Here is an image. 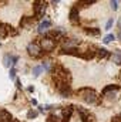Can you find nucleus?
Here are the masks:
<instances>
[{
  "mask_svg": "<svg viewBox=\"0 0 121 122\" xmlns=\"http://www.w3.org/2000/svg\"><path fill=\"white\" fill-rule=\"evenodd\" d=\"M46 3L44 1H36L34 3V13L37 16V19H41L44 16V11H46Z\"/></svg>",
  "mask_w": 121,
  "mask_h": 122,
  "instance_id": "obj_3",
  "label": "nucleus"
},
{
  "mask_svg": "<svg viewBox=\"0 0 121 122\" xmlns=\"http://www.w3.org/2000/svg\"><path fill=\"white\" fill-rule=\"evenodd\" d=\"M118 26H120V30H121V19L118 20Z\"/></svg>",
  "mask_w": 121,
  "mask_h": 122,
  "instance_id": "obj_26",
  "label": "nucleus"
},
{
  "mask_svg": "<svg viewBox=\"0 0 121 122\" xmlns=\"http://www.w3.org/2000/svg\"><path fill=\"white\" fill-rule=\"evenodd\" d=\"M11 30V27L10 26H7V24H3V23H0V38H3V37H6L7 36V33Z\"/></svg>",
  "mask_w": 121,
  "mask_h": 122,
  "instance_id": "obj_10",
  "label": "nucleus"
},
{
  "mask_svg": "<svg viewBox=\"0 0 121 122\" xmlns=\"http://www.w3.org/2000/svg\"><path fill=\"white\" fill-rule=\"evenodd\" d=\"M78 44H80V40H76V38H73V40H64V41H63L64 50H66V48H67V50L76 48V47H77Z\"/></svg>",
  "mask_w": 121,
  "mask_h": 122,
  "instance_id": "obj_6",
  "label": "nucleus"
},
{
  "mask_svg": "<svg viewBox=\"0 0 121 122\" xmlns=\"http://www.w3.org/2000/svg\"><path fill=\"white\" fill-rule=\"evenodd\" d=\"M49 122H50V121H49Z\"/></svg>",
  "mask_w": 121,
  "mask_h": 122,
  "instance_id": "obj_27",
  "label": "nucleus"
},
{
  "mask_svg": "<svg viewBox=\"0 0 121 122\" xmlns=\"http://www.w3.org/2000/svg\"><path fill=\"white\" fill-rule=\"evenodd\" d=\"M95 54H97L98 57H108V51H107L105 48H97V50H95Z\"/></svg>",
  "mask_w": 121,
  "mask_h": 122,
  "instance_id": "obj_11",
  "label": "nucleus"
},
{
  "mask_svg": "<svg viewBox=\"0 0 121 122\" xmlns=\"http://www.w3.org/2000/svg\"><path fill=\"white\" fill-rule=\"evenodd\" d=\"M14 77H16V70L11 67V70H10V78H11V80H14Z\"/></svg>",
  "mask_w": 121,
  "mask_h": 122,
  "instance_id": "obj_23",
  "label": "nucleus"
},
{
  "mask_svg": "<svg viewBox=\"0 0 121 122\" xmlns=\"http://www.w3.org/2000/svg\"><path fill=\"white\" fill-rule=\"evenodd\" d=\"M54 47H56V40L51 38V37H44V38L41 40V43H40L41 51H43V50H44V51H53Z\"/></svg>",
  "mask_w": 121,
  "mask_h": 122,
  "instance_id": "obj_2",
  "label": "nucleus"
},
{
  "mask_svg": "<svg viewBox=\"0 0 121 122\" xmlns=\"http://www.w3.org/2000/svg\"><path fill=\"white\" fill-rule=\"evenodd\" d=\"M51 26V21L49 20V19H46L44 21H41L40 23V26H38V33H49V27Z\"/></svg>",
  "mask_w": 121,
  "mask_h": 122,
  "instance_id": "obj_9",
  "label": "nucleus"
},
{
  "mask_svg": "<svg viewBox=\"0 0 121 122\" xmlns=\"http://www.w3.org/2000/svg\"><path fill=\"white\" fill-rule=\"evenodd\" d=\"M11 119H13L11 114L7 112V111L3 109V108H0V122H10Z\"/></svg>",
  "mask_w": 121,
  "mask_h": 122,
  "instance_id": "obj_8",
  "label": "nucleus"
},
{
  "mask_svg": "<svg viewBox=\"0 0 121 122\" xmlns=\"http://www.w3.org/2000/svg\"><path fill=\"white\" fill-rule=\"evenodd\" d=\"M78 94L81 95L84 102H88V104H95L97 102V94L93 91L91 88H88V87L87 88H80Z\"/></svg>",
  "mask_w": 121,
  "mask_h": 122,
  "instance_id": "obj_1",
  "label": "nucleus"
},
{
  "mask_svg": "<svg viewBox=\"0 0 121 122\" xmlns=\"http://www.w3.org/2000/svg\"><path fill=\"white\" fill-rule=\"evenodd\" d=\"M37 115H38V112H37V111H34V109H30V111L27 112V118H29V119H34Z\"/></svg>",
  "mask_w": 121,
  "mask_h": 122,
  "instance_id": "obj_16",
  "label": "nucleus"
},
{
  "mask_svg": "<svg viewBox=\"0 0 121 122\" xmlns=\"http://www.w3.org/2000/svg\"><path fill=\"white\" fill-rule=\"evenodd\" d=\"M113 40H116V36H114V34H108V36H105V37H104V40H103V41H104L105 44H108V43H111Z\"/></svg>",
  "mask_w": 121,
  "mask_h": 122,
  "instance_id": "obj_15",
  "label": "nucleus"
},
{
  "mask_svg": "<svg viewBox=\"0 0 121 122\" xmlns=\"http://www.w3.org/2000/svg\"><path fill=\"white\" fill-rule=\"evenodd\" d=\"M27 51H29V54L33 56V57H38L41 54V48H40V46L37 43H30L27 46Z\"/></svg>",
  "mask_w": 121,
  "mask_h": 122,
  "instance_id": "obj_4",
  "label": "nucleus"
},
{
  "mask_svg": "<svg viewBox=\"0 0 121 122\" xmlns=\"http://www.w3.org/2000/svg\"><path fill=\"white\" fill-rule=\"evenodd\" d=\"M113 61H114L116 64H121V54H120V53L113 54Z\"/></svg>",
  "mask_w": 121,
  "mask_h": 122,
  "instance_id": "obj_18",
  "label": "nucleus"
},
{
  "mask_svg": "<svg viewBox=\"0 0 121 122\" xmlns=\"http://www.w3.org/2000/svg\"><path fill=\"white\" fill-rule=\"evenodd\" d=\"M120 87L118 85H108V87H105L104 90H103V95H105V94H108L110 91H116V90H118Z\"/></svg>",
  "mask_w": 121,
  "mask_h": 122,
  "instance_id": "obj_12",
  "label": "nucleus"
},
{
  "mask_svg": "<svg viewBox=\"0 0 121 122\" xmlns=\"http://www.w3.org/2000/svg\"><path fill=\"white\" fill-rule=\"evenodd\" d=\"M86 33H88V34H93V36H97V34H100V30L98 29H86Z\"/></svg>",
  "mask_w": 121,
  "mask_h": 122,
  "instance_id": "obj_19",
  "label": "nucleus"
},
{
  "mask_svg": "<svg viewBox=\"0 0 121 122\" xmlns=\"http://www.w3.org/2000/svg\"><path fill=\"white\" fill-rule=\"evenodd\" d=\"M113 24H114V20H113V19H108V21H107V24H105V30H111Z\"/></svg>",
  "mask_w": 121,
  "mask_h": 122,
  "instance_id": "obj_20",
  "label": "nucleus"
},
{
  "mask_svg": "<svg viewBox=\"0 0 121 122\" xmlns=\"http://www.w3.org/2000/svg\"><path fill=\"white\" fill-rule=\"evenodd\" d=\"M41 68H46L47 71H50V70H51V65H50V61H44V62H43V65H41Z\"/></svg>",
  "mask_w": 121,
  "mask_h": 122,
  "instance_id": "obj_21",
  "label": "nucleus"
},
{
  "mask_svg": "<svg viewBox=\"0 0 121 122\" xmlns=\"http://www.w3.org/2000/svg\"><path fill=\"white\" fill-rule=\"evenodd\" d=\"M41 71H43L41 65H37V67H34V68H33V75H34V77H38V75L41 74Z\"/></svg>",
  "mask_w": 121,
  "mask_h": 122,
  "instance_id": "obj_14",
  "label": "nucleus"
},
{
  "mask_svg": "<svg viewBox=\"0 0 121 122\" xmlns=\"http://www.w3.org/2000/svg\"><path fill=\"white\" fill-rule=\"evenodd\" d=\"M11 58H13V57H11V56H9V54H7V56H4V58H3V64H4L6 67H10V65H11Z\"/></svg>",
  "mask_w": 121,
  "mask_h": 122,
  "instance_id": "obj_13",
  "label": "nucleus"
},
{
  "mask_svg": "<svg viewBox=\"0 0 121 122\" xmlns=\"http://www.w3.org/2000/svg\"><path fill=\"white\" fill-rule=\"evenodd\" d=\"M16 85H17V88H20V87H22V85H20V81H19V80H16Z\"/></svg>",
  "mask_w": 121,
  "mask_h": 122,
  "instance_id": "obj_24",
  "label": "nucleus"
},
{
  "mask_svg": "<svg viewBox=\"0 0 121 122\" xmlns=\"http://www.w3.org/2000/svg\"><path fill=\"white\" fill-rule=\"evenodd\" d=\"M78 20H80V13H78V7L76 6V7H73L70 10V21L71 23H77Z\"/></svg>",
  "mask_w": 121,
  "mask_h": 122,
  "instance_id": "obj_7",
  "label": "nucleus"
},
{
  "mask_svg": "<svg viewBox=\"0 0 121 122\" xmlns=\"http://www.w3.org/2000/svg\"><path fill=\"white\" fill-rule=\"evenodd\" d=\"M77 112L80 114V117H81L83 122H93V119H91V114H90V111H88V109L78 107V108H77Z\"/></svg>",
  "mask_w": 121,
  "mask_h": 122,
  "instance_id": "obj_5",
  "label": "nucleus"
},
{
  "mask_svg": "<svg viewBox=\"0 0 121 122\" xmlns=\"http://www.w3.org/2000/svg\"><path fill=\"white\" fill-rule=\"evenodd\" d=\"M110 6H111L113 10H117V9H118V1H117V0H113V1L110 3Z\"/></svg>",
  "mask_w": 121,
  "mask_h": 122,
  "instance_id": "obj_22",
  "label": "nucleus"
},
{
  "mask_svg": "<svg viewBox=\"0 0 121 122\" xmlns=\"http://www.w3.org/2000/svg\"><path fill=\"white\" fill-rule=\"evenodd\" d=\"M30 21H31V19H29V17H24V19L20 21V26H22V27H29Z\"/></svg>",
  "mask_w": 121,
  "mask_h": 122,
  "instance_id": "obj_17",
  "label": "nucleus"
},
{
  "mask_svg": "<svg viewBox=\"0 0 121 122\" xmlns=\"http://www.w3.org/2000/svg\"><path fill=\"white\" fill-rule=\"evenodd\" d=\"M117 37H118V38H120V40H121V30L118 31V34H117Z\"/></svg>",
  "mask_w": 121,
  "mask_h": 122,
  "instance_id": "obj_25",
  "label": "nucleus"
}]
</instances>
